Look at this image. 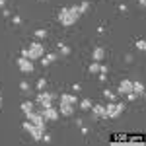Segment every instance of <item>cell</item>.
Returning <instances> with one entry per match:
<instances>
[{
    "label": "cell",
    "mask_w": 146,
    "mask_h": 146,
    "mask_svg": "<svg viewBox=\"0 0 146 146\" xmlns=\"http://www.w3.org/2000/svg\"><path fill=\"white\" fill-rule=\"evenodd\" d=\"M58 22L60 25H64V27H70V25H74V23L78 22L80 18V8L78 6H62L60 10H58Z\"/></svg>",
    "instance_id": "obj_1"
},
{
    "label": "cell",
    "mask_w": 146,
    "mask_h": 146,
    "mask_svg": "<svg viewBox=\"0 0 146 146\" xmlns=\"http://www.w3.org/2000/svg\"><path fill=\"white\" fill-rule=\"evenodd\" d=\"M43 55H45V47H43V43H39V41H31V43H29V47L22 49V56L31 58L33 62H35V60H39Z\"/></svg>",
    "instance_id": "obj_2"
},
{
    "label": "cell",
    "mask_w": 146,
    "mask_h": 146,
    "mask_svg": "<svg viewBox=\"0 0 146 146\" xmlns=\"http://www.w3.org/2000/svg\"><path fill=\"white\" fill-rule=\"evenodd\" d=\"M125 111V103L123 101H107L105 103V119H117V117H121V113Z\"/></svg>",
    "instance_id": "obj_3"
},
{
    "label": "cell",
    "mask_w": 146,
    "mask_h": 146,
    "mask_svg": "<svg viewBox=\"0 0 146 146\" xmlns=\"http://www.w3.org/2000/svg\"><path fill=\"white\" fill-rule=\"evenodd\" d=\"M22 129H23V131H25V133H27L29 136H31L33 140H37V142L43 138V133L47 131V129H39V127H35V125H33V123H29L27 119H25V121L22 123Z\"/></svg>",
    "instance_id": "obj_4"
},
{
    "label": "cell",
    "mask_w": 146,
    "mask_h": 146,
    "mask_svg": "<svg viewBox=\"0 0 146 146\" xmlns=\"http://www.w3.org/2000/svg\"><path fill=\"white\" fill-rule=\"evenodd\" d=\"M56 96L53 92H37V98H35V103H39L41 105V109H45V107H51L53 103H55Z\"/></svg>",
    "instance_id": "obj_5"
},
{
    "label": "cell",
    "mask_w": 146,
    "mask_h": 146,
    "mask_svg": "<svg viewBox=\"0 0 146 146\" xmlns=\"http://www.w3.org/2000/svg\"><path fill=\"white\" fill-rule=\"evenodd\" d=\"M25 119L29 121V123H33L35 127H39V129H47V121L43 119V115H41V111H31V113H27L25 115Z\"/></svg>",
    "instance_id": "obj_6"
},
{
    "label": "cell",
    "mask_w": 146,
    "mask_h": 146,
    "mask_svg": "<svg viewBox=\"0 0 146 146\" xmlns=\"http://www.w3.org/2000/svg\"><path fill=\"white\" fill-rule=\"evenodd\" d=\"M58 115H62V117H72V115H74V105L68 103V101H64V100H58Z\"/></svg>",
    "instance_id": "obj_7"
},
{
    "label": "cell",
    "mask_w": 146,
    "mask_h": 146,
    "mask_svg": "<svg viewBox=\"0 0 146 146\" xmlns=\"http://www.w3.org/2000/svg\"><path fill=\"white\" fill-rule=\"evenodd\" d=\"M41 115H43V119H45V121H56V119L60 117V115H58V109H56L55 105L41 109Z\"/></svg>",
    "instance_id": "obj_8"
},
{
    "label": "cell",
    "mask_w": 146,
    "mask_h": 146,
    "mask_svg": "<svg viewBox=\"0 0 146 146\" xmlns=\"http://www.w3.org/2000/svg\"><path fill=\"white\" fill-rule=\"evenodd\" d=\"M18 66H20L22 72L29 74V72H33V60L31 58H25V56H20L18 58Z\"/></svg>",
    "instance_id": "obj_9"
},
{
    "label": "cell",
    "mask_w": 146,
    "mask_h": 146,
    "mask_svg": "<svg viewBox=\"0 0 146 146\" xmlns=\"http://www.w3.org/2000/svg\"><path fill=\"white\" fill-rule=\"evenodd\" d=\"M90 111L92 115H94V119H105V105H101V103H92V107H90Z\"/></svg>",
    "instance_id": "obj_10"
},
{
    "label": "cell",
    "mask_w": 146,
    "mask_h": 146,
    "mask_svg": "<svg viewBox=\"0 0 146 146\" xmlns=\"http://www.w3.org/2000/svg\"><path fill=\"white\" fill-rule=\"evenodd\" d=\"M129 92H133V80H123L117 88V94L119 96H127Z\"/></svg>",
    "instance_id": "obj_11"
},
{
    "label": "cell",
    "mask_w": 146,
    "mask_h": 146,
    "mask_svg": "<svg viewBox=\"0 0 146 146\" xmlns=\"http://www.w3.org/2000/svg\"><path fill=\"white\" fill-rule=\"evenodd\" d=\"M20 109H22L23 115H27V113H31L35 109V101L33 100H23L22 105H20Z\"/></svg>",
    "instance_id": "obj_12"
},
{
    "label": "cell",
    "mask_w": 146,
    "mask_h": 146,
    "mask_svg": "<svg viewBox=\"0 0 146 146\" xmlns=\"http://www.w3.org/2000/svg\"><path fill=\"white\" fill-rule=\"evenodd\" d=\"M56 56H58L56 53H45L39 60H41V64H43V66H49L51 62H55V60H56Z\"/></svg>",
    "instance_id": "obj_13"
},
{
    "label": "cell",
    "mask_w": 146,
    "mask_h": 146,
    "mask_svg": "<svg viewBox=\"0 0 146 146\" xmlns=\"http://www.w3.org/2000/svg\"><path fill=\"white\" fill-rule=\"evenodd\" d=\"M58 100H64V101H68V103H72V105H78V98H76L74 94H68V92L60 94V96H58Z\"/></svg>",
    "instance_id": "obj_14"
},
{
    "label": "cell",
    "mask_w": 146,
    "mask_h": 146,
    "mask_svg": "<svg viewBox=\"0 0 146 146\" xmlns=\"http://www.w3.org/2000/svg\"><path fill=\"white\" fill-rule=\"evenodd\" d=\"M56 49H58V55H62V56L70 55V47H68L64 41H58V43H56Z\"/></svg>",
    "instance_id": "obj_15"
},
{
    "label": "cell",
    "mask_w": 146,
    "mask_h": 146,
    "mask_svg": "<svg viewBox=\"0 0 146 146\" xmlns=\"http://www.w3.org/2000/svg\"><path fill=\"white\" fill-rule=\"evenodd\" d=\"M103 56H105V51H103L101 47L94 49V53H92V58H94L96 62H101V60H103Z\"/></svg>",
    "instance_id": "obj_16"
},
{
    "label": "cell",
    "mask_w": 146,
    "mask_h": 146,
    "mask_svg": "<svg viewBox=\"0 0 146 146\" xmlns=\"http://www.w3.org/2000/svg\"><path fill=\"white\" fill-rule=\"evenodd\" d=\"M133 92H135L136 96H142V94H144V86H142V82H138V80L133 82Z\"/></svg>",
    "instance_id": "obj_17"
},
{
    "label": "cell",
    "mask_w": 146,
    "mask_h": 146,
    "mask_svg": "<svg viewBox=\"0 0 146 146\" xmlns=\"http://www.w3.org/2000/svg\"><path fill=\"white\" fill-rule=\"evenodd\" d=\"M78 105H80V109H82V111H90L92 101L90 100H78Z\"/></svg>",
    "instance_id": "obj_18"
},
{
    "label": "cell",
    "mask_w": 146,
    "mask_h": 146,
    "mask_svg": "<svg viewBox=\"0 0 146 146\" xmlns=\"http://www.w3.org/2000/svg\"><path fill=\"white\" fill-rule=\"evenodd\" d=\"M101 66H103L101 62H96V60H94V62L90 64V68H88V70H90V74H98V72L101 70Z\"/></svg>",
    "instance_id": "obj_19"
},
{
    "label": "cell",
    "mask_w": 146,
    "mask_h": 146,
    "mask_svg": "<svg viewBox=\"0 0 146 146\" xmlns=\"http://www.w3.org/2000/svg\"><path fill=\"white\" fill-rule=\"evenodd\" d=\"M35 37H37V39H45L47 37V29H43V27L35 29Z\"/></svg>",
    "instance_id": "obj_20"
},
{
    "label": "cell",
    "mask_w": 146,
    "mask_h": 146,
    "mask_svg": "<svg viewBox=\"0 0 146 146\" xmlns=\"http://www.w3.org/2000/svg\"><path fill=\"white\" fill-rule=\"evenodd\" d=\"M45 88H47V80L45 78H39V80H37V90L41 92V90H45Z\"/></svg>",
    "instance_id": "obj_21"
},
{
    "label": "cell",
    "mask_w": 146,
    "mask_h": 146,
    "mask_svg": "<svg viewBox=\"0 0 146 146\" xmlns=\"http://www.w3.org/2000/svg\"><path fill=\"white\" fill-rule=\"evenodd\" d=\"M103 96H105V98H107L109 101L115 100V94H113V90H109V88H107V90H103Z\"/></svg>",
    "instance_id": "obj_22"
},
{
    "label": "cell",
    "mask_w": 146,
    "mask_h": 146,
    "mask_svg": "<svg viewBox=\"0 0 146 146\" xmlns=\"http://www.w3.org/2000/svg\"><path fill=\"white\" fill-rule=\"evenodd\" d=\"M78 8H80V14L88 12V8H90V2H82V4H78Z\"/></svg>",
    "instance_id": "obj_23"
},
{
    "label": "cell",
    "mask_w": 146,
    "mask_h": 146,
    "mask_svg": "<svg viewBox=\"0 0 146 146\" xmlns=\"http://www.w3.org/2000/svg\"><path fill=\"white\" fill-rule=\"evenodd\" d=\"M136 49H138V51H144V49H146L144 39H138V41H136Z\"/></svg>",
    "instance_id": "obj_24"
},
{
    "label": "cell",
    "mask_w": 146,
    "mask_h": 146,
    "mask_svg": "<svg viewBox=\"0 0 146 146\" xmlns=\"http://www.w3.org/2000/svg\"><path fill=\"white\" fill-rule=\"evenodd\" d=\"M12 22L16 23V25H20V23H22V18H20L18 14H14V16H12Z\"/></svg>",
    "instance_id": "obj_25"
},
{
    "label": "cell",
    "mask_w": 146,
    "mask_h": 146,
    "mask_svg": "<svg viewBox=\"0 0 146 146\" xmlns=\"http://www.w3.org/2000/svg\"><path fill=\"white\" fill-rule=\"evenodd\" d=\"M20 90L22 92H29V84H27V82H22V84H20Z\"/></svg>",
    "instance_id": "obj_26"
},
{
    "label": "cell",
    "mask_w": 146,
    "mask_h": 146,
    "mask_svg": "<svg viewBox=\"0 0 146 146\" xmlns=\"http://www.w3.org/2000/svg\"><path fill=\"white\" fill-rule=\"evenodd\" d=\"M6 6V0H0V8H4Z\"/></svg>",
    "instance_id": "obj_27"
},
{
    "label": "cell",
    "mask_w": 146,
    "mask_h": 146,
    "mask_svg": "<svg viewBox=\"0 0 146 146\" xmlns=\"http://www.w3.org/2000/svg\"><path fill=\"white\" fill-rule=\"evenodd\" d=\"M0 107H2V96H0Z\"/></svg>",
    "instance_id": "obj_28"
}]
</instances>
